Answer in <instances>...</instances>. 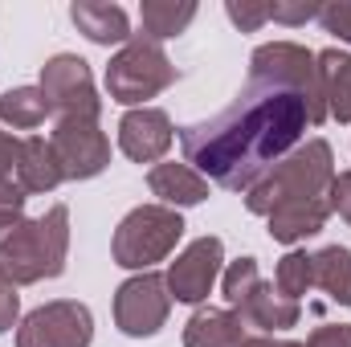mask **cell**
Segmentation results:
<instances>
[{
	"label": "cell",
	"instance_id": "6da1fadb",
	"mask_svg": "<svg viewBox=\"0 0 351 347\" xmlns=\"http://www.w3.org/2000/svg\"><path fill=\"white\" fill-rule=\"evenodd\" d=\"M327 119L319 58L294 41L258 45L250 82L213 119L180 127L184 164L217 188L250 192L274 164H282L306 127Z\"/></svg>",
	"mask_w": 351,
	"mask_h": 347
},
{
	"label": "cell",
	"instance_id": "7a4b0ae2",
	"mask_svg": "<svg viewBox=\"0 0 351 347\" xmlns=\"http://www.w3.org/2000/svg\"><path fill=\"white\" fill-rule=\"evenodd\" d=\"M331 180H335V156L323 139L298 143L282 164L245 192V208L265 217L269 237L282 246H298L315 233H323L331 217Z\"/></svg>",
	"mask_w": 351,
	"mask_h": 347
},
{
	"label": "cell",
	"instance_id": "3957f363",
	"mask_svg": "<svg viewBox=\"0 0 351 347\" xmlns=\"http://www.w3.org/2000/svg\"><path fill=\"white\" fill-rule=\"evenodd\" d=\"M70 258V208L53 204L49 213L21 221L0 241V274L12 286H33L45 278H58Z\"/></svg>",
	"mask_w": 351,
	"mask_h": 347
},
{
	"label": "cell",
	"instance_id": "277c9868",
	"mask_svg": "<svg viewBox=\"0 0 351 347\" xmlns=\"http://www.w3.org/2000/svg\"><path fill=\"white\" fill-rule=\"evenodd\" d=\"M184 237V217L180 208L168 204H139L131 208L119 229H114V241H110V254L123 270H139L147 274L156 261H164L176 250V241Z\"/></svg>",
	"mask_w": 351,
	"mask_h": 347
},
{
	"label": "cell",
	"instance_id": "5b68a950",
	"mask_svg": "<svg viewBox=\"0 0 351 347\" xmlns=\"http://www.w3.org/2000/svg\"><path fill=\"white\" fill-rule=\"evenodd\" d=\"M176 78L180 74H176L172 58L164 53V45L143 37V33H135L106 66V90L123 106H139V102L164 94Z\"/></svg>",
	"mask_w": 351,
	"mask_h": 347
},
{
	"label": "cell",
	"instance_id": "8992f818",
	"mask_svg": "<svg viewBox=\"0 0 351 347\" xmlns=\"http://www.w3.org/2000/svg\"><path fill=\"white\" fill-rule=\"evenodd\" d=\"M41 94L58 119H94L102 110V98L94 90V74L78 53H58L41 66Z\"/></svg>",
	"mask_w": 351,
	"mask_h": 347
},
{
	"label": "cell",
	"instance_id": "52a82bcc",
	"mask_svg": "<svg viewBox=\"0 0 351 347\" xmlns=\"http://www.w3.org/2000/svg\"><path fill=\"white\" fill-rule=\"evenodd\" d=\"M94 339V315L86 302L58 298L37 311H29L16 327V347H90Z\"/></svg>",
	"mask_w": 351,
	"mask_h": 347
},
{
	"label": "cell",
	"instance_id": "ba28073f",
	"mask_svg": "<svg viewBox=\"0 0 351 347\" xmlns=\"http://www.w3.org/2000/svg\"><path fill=\"white\" fill-rule=\"evenodd\" d=\"M172 311V294H168V278L160 274H135L114 290V323L123 335L131 339H147L168 323Z\"/></svg>",
	"mask_w": 351,
	"mask_h": 347
},
{
	"label": "cell",
	"instance_id": "9c48e42d",
	"mask_svg": "<svg viewBox=\"0 0 351 347\" xmlns=\"http://www.w3.org/2000/svg\"><path fill=\"white\" fill-rule=\"evenodd\" d=\"M49 147H53L66 180H94L110 164V139L94 119H58Z\"/></svg>",
	"mask_w": 351,
	"mask_h": 347
},
{
	"label": "cell",
	"instance_id": "30bf717a",
	"mask_svg": "<svg viewBox=\"0 0 351 347\" xmlns=\"http://www.w3.org/2000/svg\"><path fill=\"white\" fill-rule=\"evenodd\" d=\"M221 261H225V241L221 237H196L168 265V294L176 302H204L213 282L221 278Z\"/></svg>",
	"mask_w": 351,
	"mask_h": 347
},
{
	"label": "cell",
	"instance_id": "8fae6325",
	"mask_svg": "<svg viewBox=\"0 0 351 347\" xmlns=\"http://www.w3.org/2000/svg\"><path fill=\"white\" fill-rule=\"evenodd\" d=\"M172 119L160 106H135L119 119V147L135 164H160L172 147Z\"/></svg>",
	"mask_w": 351,
	"mask_h": 347
},
{
	"label": "cell",
	"instance_id": "7c38bea8",
	"mask_svg": "<svg viewBox=\"0 0 351 347\" xmlns=\"http://www.w3.org/2000/svg\"><path fill=\"white\" fill-rule=\"evenodd\" d=\"M147 188L168 208H192V204L208 200V180L196 172L192 164H156L147 172Z\"/></svg>",
	"mask_w": 351,
	"mask_h": 347
},
{
	"label": "cell",
	"instance_id": "4fadbf2b",
	"mask_svg": "<svg viewBox=\"0 0 351 347\" xmlns=\"http://www.w3.org/2000/svg\"><path fill=\"white\" fill-rule=\"evenodd\" d=\"M70 16H74L78 33H86L94 45H127L135 37L127 12L119 4H106V0H74Z\"/></svg>",
	"mask_w": 351,
	"mask_h": 347
},
{
	"label": "cell",
	"instance_id": "5bb4252c",
	"mask_svg": "<svg viewBox=\"0 0 351 347\" xmlns=\"http://www.w3.org/2000/svg\"><path fill=\"white\" fill-rule=\"evenodd\" d=\"M245 339V319L237 311L200 307L184 323V347H237Z\"/></svg>",
	"mask_w": 351,
	"mask_h": 347
},
{
	"label": "cell",
	"instance_id": "9a60e30c",
	"mask_svg": "<svg viewBox=\"0 0 351 347\" xmlns=\"http://www.w3.org/2000/svg\"><path fill=\"white\" fill-rule=\"evenodd\" d=\"M241 319H245V327H262V331H282V327H294L298 323V315H302V307L294 302V298H286L274 282H265L245 298V307L237 311Z\"/></svg>",
	"mask_w": 351,
	"mask_h": 347
},
{
	"label": "cell",
	"instance_id": "2e32d148",
	"mask_svg": "<svg viewBox=\"0 0 351 347\" xmlns=\"http://www.w3.org/2000/svg\"><path fill=\"white\" fill-rule=\"evenodd\" d=\"M62 180H66V176H62V164H58V156H53L49 139H41V135H29V139H21L16 184H21L25 192H53Z\"/></svg>",
	"mask_w": 351,
	"mask_h": 347
},
{
	"label": "cell",
	"instance_id": "e0dca14e",
	"mask_svg": "<svg viewBox=\"0 0 351 347\" xmlns=\"http://www.w3.org/2000/svg\"><path fill=\"white\" fill-rule=\"evenodd\" d=\"M315 58H319V82H323L327 115L339 119V123H351V53L323 49Z\"/></svg>",
	"mask_w": 351,
	"mask_h": 347
},
{
	"label": "cell",
	"instance_id": "ac0fdd59",
	"mask_svg": "<svg viewBox=\"0 0 351 347\" xmlns=\"http://www.w3.org/2000/svg\"><path fill=\"white\" fill-rule=\"evenodd\" d=\"M139 21H143V37L168 41V37H180L196 21V4L192 0H143Z\"/></svg>",
	"mask_w": 351,
	"mask_h": 347
},
{
	"label": "cell",
	"instance_id": "d6986e66",
	"mask_svg": "<svg viewBox=\"0 0 351 347\" xmlns=\"http://www.w3.org/2000/svg\"><path fill=\"white\" fill-rule=\"evenodd\" d=\"M49 115L53 110H49L41 86H12L0 94V123L12 131H37Z\"/></svg>",
	"mask_w": 351,
	"mask_h": 347
},
{
	"label": "cell",
	"instance_id": "ffe728a7",
	"mask_svg": "<svg viewBox=\"0 0 351 347\" xmlns=\"http://www.w3.org/2000/svg\"><path fill=\"white\" fill-rule=\"evenodd\" d=\"M315 286L327 290L331 302L351 307V250L343 246H327L315 254Z\"/></svg>",
	"mask_w": 351,
	"mask_h": 347
},
{
	"label": "cell",
	"instance_id": "44dd1931",
	"mask_svg": "<svg viewBox=\"0 0 351 347\" xmlns=\"http://www.w3.org/2000/svg\"><path fill=\"white\" fill-rule=\"evenodd\" d=\"M274 286H278L286 298H294V302H298V298L315 286V254H306V250H290L286 258L278 261Z\"/></svg>",
	"mask_w": 351,
	"mask_h": 347
},
{
	"label": "cell",
	"instance_id": "7402d4cb",
	"mask_svg": "<svg viewBox=\"0 0 351 347\" xmlns=\"http://www.w3.org/2000/svg\"><path fill=\"white\" fill-rule=\"evenodd\" d=\"M225 302H229V311H241L245 307V298L262 286V270H258V258H237L229 270H225Z\"/></svg>",
	"mask_w": 351,
	"mask_h": 347
},
{
	"label": "cell",
	"instance_id": "603a6c76",
	"mask_svg": "<svg viewBox=\"0 0 351 347\" xmlns=\"http://www.w3.org/2000/svg\"><path fill=\"white\" fill-rule=\"evenodd\" d=\"M25 188L21 184H12V180H0V241L25 221Z\"/></svg>",
	"mask_w": 351,
	"mask_h": 347
},
{
	"label": "cell",
	"instance_id": "cb8c5ba5",
	"mask_svg": "<svg viewBox=\"0 0 351 347\" xmlns=\"http://www.w3.org/2000/svg\"><path fill=\"white\" fill-rule=\"evenodd\" d=\"M225 12H229V21L241 29V33H254V29H262L265 21H269V4H250V0H229L225 4Z\"/></svg>",
	"mask_w": 351,
	"mask_h": 347
},
{
	"label": "cell",
	"instance_id": "d4e9b609",
	"mask_svg": "<svg viewBox=\"0 0 351 347\" xmlns=\"http://www.w3.org/2000/svg\"><path fill=\"white\" fill-rule=\"evenodd\" d=\"M319 25L327 33H335L339 41L351 45V0H335V4H323L319 8Z\"/></svg>",
	"mask_w": 351,
	"mask_h": 347
},
{
	"label": "cell",
	"instance_id": "484cf974",
	"mask_svg": "<svg viewBox=\"0 0 351 347\" xmlns=\"http://www.w3.org/2000/svg\"><path fill=\"white\" fill-rule=\"evenodd\" d=\"M323 4H306V0H274L269 4V21H282V25H306L319 16Z\"/></svg>",
	"mask_w": 351,
	"mask_h": 347
},
{
	"label": "cell",
	"instance_id": "4316f807",
	"mask_svg": "<svg viewBox=\"0 0 351 347\" xmlns=\"http://www.w3.org/2000/svg\"><path fill=\"white\" fill-rule=\"evenodd\" d=\"M306 347H351V323H323V327H315Z\"/></svg>",
	"mask_w": 351,
	"mask_h": 347
},
{
	"label": "cell",
	"instance_id": "83f0119b",
	"mask_svg": "<svg viewBox=\"0 0 351 347\" xmlns=\"http://www.w3.org/2000/svg\"><path fill=\"white\" fill-rule=\"evenodd\" d=\"M16 315H21V294H16V286L0 274V335H4L8 327H16Z\"/></svg>",
	"mask_w": 351,
	"mask_h": 347
},
{
	"label": "cell",
	"instance_id": "f1b7e54d",
	"mask_svg": "<svg viewBox=\"0 0 351 347\" xmlns=\"http://www.w3.org/2000/svg\"><path fill=\"white\" fill-rule=\"evenodd\" d=\"M331 213H339L351 225V172H335L331 180Z\"/></svg>",
	"mask_w": 351,
	"mask_h": 347
},
{
	"label": "cell",
	"instance_id": "f546056e",
	"mask_svg": "<svg viewBox=\"0 0 351 347\" xmlns=\"http://www.w3.org/2000/svg\"><path fill=\"white\" fill-rule=\"evenodd\" d=\"M16 160H21V139L8 135V131H0V180H8V176L16 172Z\"/></svg>",
	"mask_w": 351,
	"mask_h": 347
},
{
	"label": "cell",
	"instance_id": "4dcf8cb0",
	"mask_svg": "<svg viewBox=\"0 0 351 347\" xmlns=\"http://www.w3.org/2000/svg\"><path fill=\"white\" fill-rule=\"evenodd\" d=\"M237 347H274V339H262V335H245Z\"/></svg>",
	"mask_w": 351,
	"mask_h": 347
},
{
	"label": "cell",
	"instance_id": "1f68e13d",
	"mask_svg": "<svg viewBox=\"0 0 351 347\" xmlns=\"http://www.w3.org/2000/svg\"><path fill=\"white\" fill-rule=\"evenodd\" d=\"M274 347H306V344H290V339H274Z\"/></svg>",
	"mask_w": 351,
	"mask_h": 347
}]
</instances>
